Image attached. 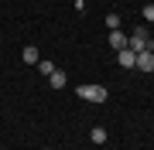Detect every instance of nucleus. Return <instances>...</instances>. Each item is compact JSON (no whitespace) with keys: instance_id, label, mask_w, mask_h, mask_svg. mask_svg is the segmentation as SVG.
Here are the masks:
<instances>
[{"instance_id":"1","label":"nucleus","mask_w":154,"mask_h":150,"mask_svg":"<svg viewBox=\"0 0 154 150\" xmlns=\"http://www.w3.org/2000/svg\"><path fill=\"white\" fill-rule=\"evenodd\" d=\"M127 48H130L134 55H140V51H147V48H154V41H151V34L144 31V28H137L134 34H127Z\"/></svg>"},{"instance_id":"2","label":"nucleus","mask_w":154,"mask_h":150,"mask_svg":"<svg viewBox=\"0 0 154 150\" xmlns=\"http://www.w3.org/2000/svg\"><path fill=\"white\" fill-rule=\"evenodd\" d=\"M75 96H79V99H86V102H106V99H110L106 85H79Z\"/></svg>"},{"instance_id":"3","label":"nucleus","mask_w":154,"mask_h":150,"mask_svg":"<svg viewBox=\"0 0 154 150\" xmlns=\"http://www.w3.org/2000/svg\"><path fill=\"white\" fill-rule=\"evenodd\" d=\"M137 72H154V48H147V51H140L137 55Z\"/></svg>"},{"instance_id":"4","label":"nucleus","mask_w":154,"mask_h":150,"mask_svg":"<svg viewBox=\"0 0 154 150\" xmlns=\"http://www.w3.org/2000/svg\"><path fill=\"white\" fill-rule=\"evenodd\" d=\"M116 65H120V68H134V65H137V55H134L130 48H120V51H116Z\"/></svg>"},{"instance_id":"5","label":"nucleus","mask_w":154,"mask_h":150,"mask_svg":"<svg viewBox=\"0 0 154 150\" xmlns=\"http://www.w3.org/2000/svg\"><path fill=\"white\" fill-rule=\"evenodd\" d=\"M21 58H24V65H38V61H41V55H38V48H34V45L24 48V51H21Z\"/></svg>"},{"instance_id":"6","label":"nucleus","mask_w":154,"mask_h":150,"mask_svg":"<svg viewBox=\"0 0 154 150\" xmlns=\"http://www.w3.org/2000/svg\"><path fill=\"white\" fill-rule=\"evenodd\" d=\"M65 82H69V78H65V72H58V68L48 75V85H51V89H65Z\"/></svg>"},{"instance_id":"7","label":"nucleus","mask_w":154,"mask_h":150,"mask_svg":"<svg viewBox=\"0 0 154 150\" xmlns=\"http://www.w3.org/2000/svg\"><path fill=\"white\" fill-rule=\"evenodd\" d=\"M110 48H116V51L127 48V34L123 31H110Z\"/></svg>"},{"instance_id":"8","label":"nucleus","mask_w":154,"mask_h":150,"mask_svg":"<svg viewBox=\"0 0 154 150\" xmlns=\"http://www.w3.org/2000/svg\"><path fill=\"white\" fill-rule=\"evenodd\" d=\"M89 137H93V143H106V130H103V126H93Z\"/></svg>"},{"instance_id":"9","label":"nucleus","mask_w":154,"mask_h":150,"mask_svg":"<svg viewBox=\"0 0 154 150\" xmlns=\"http://www.w3.org/2000/svg\"><path fill=\"white\" fill-rule=\"evenodd\" d=\"M106 28H110V31H120V17H116V14H106Z\"/></svg>"},{"instance_id":"10","label":"nucleus","mask_w":154,"mask_h":150,"mask_svg":"<svg viewBox=\"0 0 154 150\" xmlns=\"http://www.w3.org/2000/svg\"><path fill=\"white\" fill-rule=\"evenodd\" d=\"M38 68H41V72H45V75H51V72H55V65H51V61H48V58H41V61H38Z\"/></svg>"},{"instance_id":"11","label":"nucleus","mask_w":154,"mask_h":150,"mask_svg":"<svg viewBox=\"0 0 154 150\" xmlns=\"http://www.w3.org/2000/svg\"><path fill=\"white\" fill-rule=\"evenodd\" d=\"M140 17H144V21H154V4H147V7H144V10H140Z\"/></svg>"},{"instance_id":"12","label":"nucleus","mask_w":154,"mask_h":150,"mask_svg":"<svg viewBox=\"0 0 154 150\" xmlns=\"http://www.w3.org/2000/svg\"><path fill=\"white\" fill-rule=\"evenodd\" d=\"M41 150H51V147H41Z\"/></svg>"}]
</instances>
